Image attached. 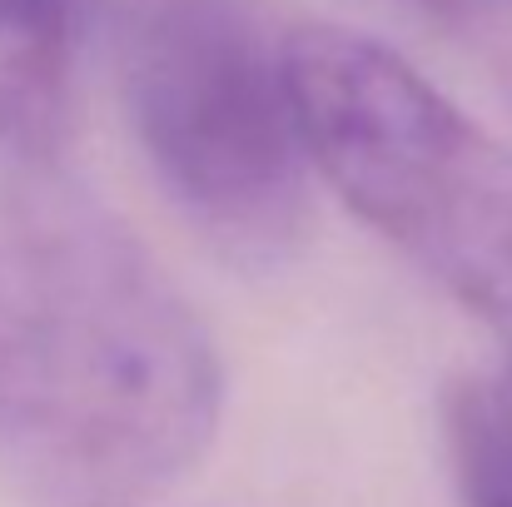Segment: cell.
<instances>
[{
    "label": "cell",
    "mask_w": 512,
    "mask_h": 507,
    "mask_svg": "<svg viewBox=\"0 0 512 507\" xmlns=\"http://www.w3.org/2000/svg\"><path fill=\"white\" fill-rule=\"evenodd\" d=\"M443 443L463 507H512V378H453L443 393Z\"/></svg>",
    "instance_id": "cell-5"
},
{
    "label": "cell",
    "mask_w": 512,
    "mask_h": 507,
    "mask_svg": "<svg viewBox=\"0 0 512 507\" xmlns=\"http://www.w3.org/2000/svg\"><path fill=\"white\" fill-rule=\"evenodd\" d=\"M508 105H512V70H508Z\"/></svg>",
    "instance_id": "cell-7"
},
{
    "label": "cell",
    "mask_w": 512,
    "mask_h": 507,
    "mask_svg": "<svg viewBox=\"0 0 512 507\" xmlns=\"http://www.w3.org/2000/svg\"><path fill=\"white\" fill-rule=\"evenodd\" d=\"M224 413L219 348L165 264L75 179L0 174V468L50 507L179 483Z\"/></svg>",
    "instance_id": "cell-1"
},
{
    "label": "cell",
    "mask_w": 512,
    "mask_h": 507,
    "mask_svg": "<svg viewBox=\"0 0 512 507\" xmlns=\"http://www.w3.org/2000/svg\"><path fill=\"white\" fill-rule=\"evenodd\" d=\"M284 75L309 165L343 204L512 338V145L373 35L304 25Z\"/></svg>",
    "instance_id": "cell-3"
},
{
    "label": "cell",
    "mask_w": 512,
    "mask_h": 507,
    "mask_svg": "<svg viewBox=\"0 0 512 507\" xmlns=\"http://www.w3.org/2000/svg\"><path fill=\"white\" fill-rule=\"evenodd\" d=\"M508 378H512V338H508Z\"/></svg>",
    "instance_id": "cell-6"
},
{
    "label": "cell",
    "mask_w": 512,
    "mask_h": 507,
    "mask_svg": "<svg viewBox=\"0 0 512 507\" xmlns=\"http://www.w3.org/2000/svg\"><path fill=\"white\" fill-rule=\"evenodd\" d=\"M70 0H0V145L55 155L70 120Z\"/></svg>",
    "instance_id": "cell-4"
},
{
    "label": "cell",
    "mask_w": 512,
    "mask_h": 507,
    "mask_svg": "<svg viewBox=\"0 0 512 507\" xmlns=\"http://www.w3.org/2000/svg\"><path fill=\"white\" fill-rule=\"evenodd\" d=\"M179 214L234 264H279L309 234V150L284 45L249 0H70Z\"/></svg>",
    "instance_id": "cell-2"
}]
</instances>
